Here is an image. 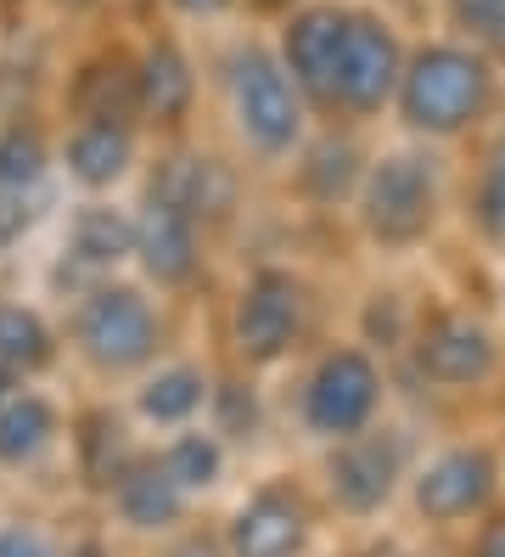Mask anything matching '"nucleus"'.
<instances>
[{
	"instance_id": "1",
	"label": "nucleus",
	"mask_w": 505,
	"mask_h": 557,
	"mask_svg": "<svg viewBox=\"0 0 505 557\" xmlns=\"http://www.w3.org/2000/svg\"><path fill=\"white\" fill-rule=\"evenodd\" d=\"M393 102L421 136H460L494 102V69L478 46H421L404 57Z\"/></svg>"
},
{
	"instance_id": "2",
	"label": "nucleus",
	"mask_w": 505,
	"mask_h": 557,
	"mask_svg": "<svg viewBox=\"0 0 505 557\" xmlns=\"http://www.w3.org/2000/svg\"><path fill=\"white\" fill-rule=\"evenodd\" d=\"M230 108H236L242 141L264 158L292 152L298 136H303V96H298L292 74L281 69V57H269L264 46L236 51V62H230Z\"/></svg>"
},
{
	"instance_id": "3",
	"label": "nucleus",
	"mask_w": 505,
	"mask_h": 557,
	"mask_svg": "<svg viewBox=\"0 0 505 557\" xmlns=\"http://www.w3.org/2000/svg\"><path fill=\"white\" fill-rule=\"evenodd\" d=\"M359 220H365V232L388 248L421 243L438 220V181L427 170V158H416V152L382 158L359 186Z\"/></svg>"
},
{
	"instance_id": "4",
	"label": "nucleus",
	"mask_w": 505,
	"mask_h": 557,
	"mask_svg": "<svg viewBox=\"0 0 505 557\" xmlns=\"http://www.w3.org/2000/svg\"><path fill=\"white\" fill-rule=\"evenodd\" d=\"M157 310L135 287H96L79 305L74 338L101 372H135L157 355Z\"/></svg>"
},
{
	"instance_id": "5",
	"label": "nucleus",
	"mask_w": 505,
	"mask_h": 557,
	"mask_svg": "<svg viewBox=\"0 0 505 557\" xmlns=\"http://www.w3.org/2000/svg\"><path fill=\"white\" fill-rule=\"evenodd\" d=\"M404 74V46L377 12H349L343 28V57H337V85H331V108L343 113H382L399 90Z\"/></svg>"
},
{
	"instance_id": "6",
	"label": "nucleus",
	"mask_w": 505,
	"mask_h": 557,
	"mask_svg": "<svg viewBox=\"0 0 505 557\" xmlns=\"http://www.w3.org/2000/svg\"><path fill=\"white\" fill-rule=\"evenodd\" d=\"M382 400V377L370 367L365 349H331L320 355V367L303 383V422L320 440H349L359 429H370Z\"/></svg>"
},
{
	"instance_id": "7",
	"label": "nucleus",
	"mask_w": 505,
	"mask_h": 557,
	"mask_svg": "<svg viewBox=\"0 0 505 557\" xmlns=\"http://www.w3.org/2000/svg\"><path fill=\"white\" fill-rule=\"evenodd\" d=\"M236 349L253 367H269L292 349V338L303 333V287L287 271H253L242 299H236Z\"/></svg>"
},
{
	"instance_id": "8",
	"label": "nucleus",
	"mask_w": 505,
	"mask_h": 557,
	"mask_svg": "<svg viewBox=\"0 0 505 557\" xmlns=\"http://www.w3.org/2000/svg\"><path fill=\"white\" fill-rule=\"evenodd\" d=\"M326 479H331V502L354 518H365V512L393 502V490L404 479V445L393 434H365L359 429L331 450Z\"/></svg>"
},
{
	"instance_id": "9",
	"label": "nucleus",
	"mask_w": 505,
	"mask_h": 557,
	"mask_svg": "<svg viewBox=\"0 0 505 557\" xmlns=\"http://www.w3.org/2000/svg\"><path fill=\"white\" fill-rule=\"evenodd\" d=\"M494 479H500V468H494V456L483 445L444 450L416 473V512L427 523H460V518L489 507Z\"/></svg>"
},
{
	"instance_id": "10",
	"label": "nucleus",
	"mask_w": 505,
	"mask_h": 557,
	"mask_svg": "<svg viewBox=\"0 0 505 557\" xmlns=\"http://www.w3.org/2000/svg\"><path fill=\"white\" fill-rule=\"evenodd\" d=\"M343 7H303L281 28V69L292 74L298 96L331 108V85H337V57H343Z\"/></svg>"
},
{
	"instance_id": "11",
	"label": "nucleus",
	"mask_w": 505,
	"mask_h": 557,
	"mask_svg": "<svg viewBox=\"0 0 505 557\" xmlns=\"http://www.w3.org/2000/svg\"><path fill=\"white\" fill-rule=\"evenodd\" d=\"M303 546H310V507L281 484L253 490L225 530L230 557H303Z\"/></svg>"
},
{
	"instance_id": "12",
	"label": "nucleus",
	"mask_w": 505,
	"mask_h": 557,
	"mask_svg": "<svg viewBox=\"0 0 505 557\" xmlns=\"http://www.w3.org/2000/svg\"><path fill=\"white\" fill-rule=\"evenodd\" d=\"M416 367L444 388H471L494 372V338L471 315H438L416 338Z\"/></svg>"
},
{
	"instance_id": "13",
	"label": "nucleus",
	"mask_w": 505,
	"mask_h": 557,
	"mask_svg": "<svg viewBox=\"0 0 505 557\" xmlns=\"http://www.w3.org/2000/svg\"><path fill=\"white\" fill-rule=\"evenodd\" d=\"M152 203L202 225V220H219L236 203V181L219 158H168L152 175Z\"/></svg>"
},
{
	"instance_id": "14",
	"label": "nucleus",
	"mask_w": 505,
	"mask_h": 557,
	"mask_svg": "<svg viewBox=\"0 0 505 557\" xmlns=\"http://www.w3.org/2000/svg\"><path fill=\"white\" fill-rule=\"evenodd\" d=\"M135 259L157 287H180L197 276V225L163 203H147V214L135 220Z\"/></svg>"
},
{
	"instance_id": "15",
	"label": "nucleus",
	"mask_w": 505,
	"mask_h": 557,
	"mask_svg": "<svg viewBox=\"0 0 505 557\" xmlns=\"http://www.w3.org/2000/svg\"><path fill=\"white\" fill-rule=\"evenodd\" d=\"M135 90H141V113L152 124H180L197 102V74L191 57L175 40H152L147 57L135 62Z\"/></svg>"
},
{
	"instance_id": "16",
	"label": "nucleus",
	"mask_w": 505,
	"mask_h": 557,
	"mask_svg": "<svg viewBox=\"0 0 505 557\" xmlns=\"http://www.w3.org/2000/svg\"><path fill=\"white\" fill-rule=\"evenodd\" d=\"M113 507L129 530H168V523H180V512H186V490L157 462L135 456V462L113 479Z\"/></svg>"
},
{
	"instance_id": "17",
	"label": "nucleus",
	"mask_w": 505,
	"mask_h": 557,
	"mask_svg": "<svg viewBox=\"0 0 505 557\" xmlns=\"http://www.w3.org/2000/svg\"><path fill=\"white\" fill-rule=\"evenodd\" d=\"M62 158H67V175H74L79 186L101 191V186L124 181V170L135 163V129H129V124H96V119H79V129L67 136Z\"/></svg>"
},
{
	"instance_id": "18",
	"label": "nucleus",
	"mask_w": 505,
	"mask_h": 557,
	"mask_svg": "<svg viewBox=\"0 0 505 557\" xmlns=\"http://www.w3.org/2000/svg\"><path fill=\"white\" fill-rule=\"evenodd\" d=\"M79 119H96V124H129L141 113V90H135V69L124 57H96L74 74V90H67Z\"/></svg>"
},
{
	"instance_id": "19",
	"label": "nucleus",
	"mask_w": 505,
	"mask_h": 557,
	"mask_svg": "<svg viewBox=\"0 0 505 557\" xmlns=\"http://www.w3.org/2000/svg\"><path fill=\"white\" fill-rule=\"evenodd\" d=\"M56 440V406L46 395H12L0 406V468L34 462Z\"/></svg>"
},
{
	"instance_id": "20",
	"label": "nucleus",
	"mask_w": 505,
	"mask_h": 557,
	"mask_svg": "<svg viewBox=\"0 0 505 557\" xmlns=\"http://www.w3.org/2000/svg\"><path fill=\"white\" fill-rule=\"evenodd\" d=\"M51 360H56V333L46 326V315L28 305H0V367L28 377V372H46Z\"/></svg>"
},
{
	"instance_id": "21",
	"label": "nucleus",
	"mask_w": 505,
	"mask_h": 557,
	"mask_svg": "<svg viewBox=\"0 0 505 557\" xmlns=\"http://www.w3.org/2000/svg\"><path fill=\"white\" fill-rule=\"evenodd\" d=\"M202 400H209V377H202L197 367H163L157 377H147L141 388V417L147 422H163V429H180V422H191L202 411Z\"/></svg>"
},
{
	"instance_id": "22",
	"label": "nucleus",
	"mask_w": 505,
	"mask_h": 557,
	"mask_svg": "<svg viewBox=\"0 0 505 557\" xmlns=\"http://www.w3.org/2000/svg\"><path fill=\"white\" fill-rule=\"evenodd\" d=\"M135 248V220L113 214V209H79L74 220V232H67V253L79 259V265H96V271H108L118 265V259H129Z\"/></svg>"
},
{
	"instance_id": "23",
	"label": "nucleus",
	"mask_w": 505,
	"mask_h": 557,
	"mask_svg": "<svg viewBox=\"0 0 505 557\" xmlns=\"http://www.w3.org/2000/svg\"><path fill=\"white\" fill-rule=\"evenodd\" d=\"M157 468L175 479L186 496H202V490H214L219 473H225V445L214 434H180V440H168V450L157 456Z\"/></svg>"
},
{
	"instance_id": "24",
	"label": "nucleus",
	"mask_w": 505,
	"mask_h": 557,
	"mask_svg": "<svg viewBox=\"0 0 505 557\" xmlns=\"http://www.w3.org/2000/svg\"><path fill=\"white\" fill-rule=\"evenodd\" d=\"M46 175V136L34 124L0 129V191H34Z\"/></svg>"
},
{
	"instance_id": "25",
	"label": "nucleus",
	"mask_w": 505,
	"mask_h": 557,
	"mask_svg": "<svg viewBox=\"0 0 505 557\" xmlns=\"http://www.w3.org/2000/svg\"><path fill=\"white\" fill-rule=\"evenodd\" d=\"M79 462H85V479L90 484H108L113 490V479L135 462L129 456V445H124V429L113 417H85V434H79Z\"/></svg>"
},
{
	"instance_id": "26",
	"label": "nucleus",
	"mask_w": 505,
	"mask_h": 557,
	"mask_svg": "<svg viewBox=\"0 0 505 557\" xmlns=\"http://www.w3.org/2000/svg\"><path fill=\"white\" fill-rule=\"evenodd\" d=\"M444 12L478 51H505V0H444Z\"/></svg>"
},
{
	"instance_id": "27",
	"label": "nucleus",
	"mask_w": 505,
	"mask_h": 557,
	"mask_svg": "<svg viewBox=\"0 0 505 557\" xmlns=\"http://www.w3.org/2000/svg\"><path fill=\"white\" fill-rule=\"evenodd\" d=\"M349 181H354V147L343 141V147H320L315 152V163H310V191H315V198H343V191H349Z\"/></svg>"
},
{
	"instance_id": "28",
	"label": "nucleus",
	"mask_w": 505,
	"mask_h": 557,
	"mask_svg": "<svg viewBox=\"0 0 505 557\" xmlns=\"http://www.w3.org/2000/svg\"><path fill=\"white\" fill-rule=\"evenodd\" d=\"M478 225L505 243V141L489 152V170H483V186H478Z\"/></svg>"
},
{
	"instance_id": "29",
	"label": "nucleus",
	"mask_w": 505,
	"mask_h": 557,
	"mask_svg": "<svg viewBox=\"0 0 505 557\" xmlns=\"http://www.w3.org/2000/svg\"><path fill=\"white\" fill-rule=\"evenodd\" d=\"M28 220H34L28 191H0V253H7V248L28 232Z\"/></svg>"
},
{
	"instance_id": "30",
	"label": "nucleus",
	"mask_w": 505,
	"mask_h": 557,
	"mask_svg": "<svg viewBox=\"0 0 505 557\" xmlns=\"http://www.w3.org/2000/svg\"><path fill=\"white\" fill-rule=\"evenodd\" d=\"M0 557H56L46 535L23 530V523H12V530H0Z\"/></svg>"
},
{
	"instance_id": "31",
	"label": "nucleus",
	"mask_w": 505,
	"mask_h": 557,
	"mask_svg": "<svg viewBox=\"0 0 505 557\" xmlns=\"http://www.w3.org/2000/svg\"><path fill=\"white\" fill-rule=\"evenodd\" d=\"M471 557H505V512H494L483 530H478V546H471Z\"/></svg>"
},
{
	"instance_id": "32",
	"label": "nucleus",
	"mask_w": 505,
	"mask_h": 557,
	"mask_svg": "<svg viewBox=\"0 0 505 557\" xmlns=\"http://www.w3.org/2000/svg\"><path fill=\"white\" fill-rule=\"evenodd\" d=\"M219 406H225V434L242 429V417L253 422V400L242 406V388H219Z\"/></svg>"
},
{
	"instance_id": "33",
	"label": "nucleus",
	"mask_w": 505,
	"mask_h": 557,
	"mask_svg": "<svg viewBox=\"0 0 505 557\" xmlns=\"http://www.w3.org/2000/svg\"><path fill=\"white\" fill-rule=\"evenodd\" d=\"M168 557H230V552H225L214 535H186V541H180L175 552H168Z\"/></svg>"
},
{
	"instance_id": "34",
	"label": "nucleus",
	"mask_w": 505,
	"mask_h": 557,
	"mask_svg": "<svg viewBox=\"0 0 505 557\" xmlns=\"http://www.w3.org/2000/svg\"><path fill=\"white\" fill-rule=\"evenodd\" d=\"M175 7L186 17H219V12H230V0H175Z\"/></svg>"
},
{
	"instance_id": "35",
	"label": "nucleus",
	"mask_w": 505,
	"mask_h": 557,
	"mask_svg": "<svg viewBox=\"0 0 505 557\" xmlns=\"http://www.w3.org/2000/svg\"><path fill=\"white\" fill-rule=\"evenodd\" d=\"M12 395H17V372H12V367H0V406H7Z\"/></svg>"
},
{
	"instance_id": "36",
	"label": "nucleus",
	"mask_w": 505,
	"mask_h": 557,
	"mask_svg": "<svg viewBox=\"0 0 505 557\" xmlns=\"http://www.w3.org/2000/svg\"><path fill=\"white\" fill-rule=\"evenodd\" d=\"M365 557H411V552H404V546H393V541H382V546H370Z\"/></svg>"
},
{
	"instance_id": "37",
	"label": "nucleus",
	"mask_w": 505,
	"mask_h": 557,
	"mask_svg": "<svg viewBox=\"0 0 505 557\" xmlns=\"http://www.w3.org/2000/svg\"><path fill=\"white\" fill-rule=\"evenodd\" d=\"M253 7H258V12H292L298 0H253Z\"/></svg>"
},
{
	"instance_id": "38",
	"label": "nucleus",
	"mask_w": 505,
	"mask_h": 557,
	"mask_svg": "<svg viewBox=\"0 0 505 557\" xmlns=\"http://www.w3.org/2000/svg\"><path fill=\"white\" fill-rule=\"evenodd\" d=\"M56 7H67V12H90V7H101V0H56Z\"/></svg>"
},
{
	"instance_id": "39",
	"label": "nucleus",
	"mask_w": 505,
	"mask_h": 557,
	"mask_svg": "<svg viewBox=\"0 0 505 557\" xmlns=\"http://www.w3.org/2000/svg\"><path fill=\"white\" fill-rule=\"evenodd\" d=\"M74 557H108V552H101V546H96V541H85V546H79V552H74Z\"/></svg>"
},
{
	"instance_id": "40",
	"label": "nucleus",
	"mask_w": 505,
	"mask_h": 557,
	"mask_svg": "<svg viewBox=\"0 0 505 557\" xmlns=\"http://www.w3.org/2000/svg\"><path fill=\"white\" fill-rule=\"evenodd\" d=\"M0 7H7V12H17V0H0Z\"/></svg>"
}]
</instances>
